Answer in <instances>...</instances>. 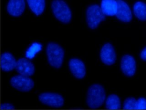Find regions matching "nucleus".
<instances>
[{"mask_svg":"<svg viewBox=\"0 0 146 110\" xmlns=\"http://www.w3.org/2000/svg\"><path fill=\"white\" fill-rule=\"evenodd\" d=\"M106 93L104 87L99 84L90 85L87 93L86 103L89 107L96 109L102 105L105 102Z\"/></svg>","mask_w":146,"mask_h":110,"instance_id":"obj_1","label":"nucleus"},{"mask_svg":"<svg viewBox=\"0 0 146 110\" xmlns=\"http://www.w3.org/2000/svg\"><path fill=\"white\" fill-rule=\"evenodd\" d=\"M48 62L55 69L61 68L64 57V50L58 44L54 42L48 43L46 49Z\"/></svg>","mask_w":146,"mask_h":110,"instance_id":"obj_2","label":"nucleus"},{"mask_svg":"<svg viewBox=\"0 0 146 110\" xmlns=\"http://www.w3.org/2000/svg\"><path fill=\"white\" fill-rule=\"evenodd\" d=\"M51 9L55 17L59 21L67 24L72 19V11L70 7L63 0H53Z\"/></svg>","mask_w":146,"mask_h":110,"instance_id":"obj_3","label":"nucleus"},{"mask_svg":"<svg viewBox=\"0 0 146 110\" xmlns=\"http://www.w3.org/2000/svg\"><path fill=\"white\" fill-rule=\"evenodd\" d=\"M105 14L99 5L92 4L88 7L86 11V20L90 29H96L101 22L105 20Z\"/></svg>","mask_w":146,"mask_h":110,"instance_id":"obj_4","label":"nucleus"},{"mask_svg":"<svg viewBox=\"0 0 146 110\" xmlns=\"http://www.w3.org/2000/svg\"><path fill=\"white\" fill-rule=\"evenodd\" d=\"M10 82L13 88L22 92H28L34 86V81L31 78L20 74L11 77Z\"/></svg>","mask_w":146,"mask_h":110,"instance_id":"obj_5","label":"nucleus"},{"mask_svg":"<svg viewBox=\"0 0 146 110\" xmlns=\"http://www.w3.org/2000/svg\"><path fill=\"white\" fill-rule=\"evenodd\" d=\"M38 100L42 104L54 108L61 107L64 103L62 95L58 93L51 92L41 93L39 95Z\"/></svg>","mask_w":146,"mask_h":110,"instance_id":"obj_6","label":"nucleus"},{"mask_svg":"<svg viewBox=\"0 0 146 110\" xmlns=\"http://www.w3.org/2000/svg\"><path fill=\"white\" fill-rule=\"evenodd\" d=\"M68 67L71 73L77 79H83L86 73V66L82 60L77 58H72L68 62Z\"/></svg>","mask_w":146,"mask_h":110,"instance_id":"obj_7","label":"nucleus"},{"mask_svg":"<svg viewBox=\"0 0 146 110\" xmlns=\"http://www.w3.org/2000/svg\"><path fill=\"white\" fill-rule=\"evenodd\" d=\"M137 68L134 58L131 55H125L121 60V69L123 74L127 77H132L135 74Z\"/></svg>","mask_w":146,"mask_h":110,"instance_id":"obj_8","label":"nucleus"},{"mask_svg":"<svg viewBox=\"0 0 146 110\" xmlns=\"http://www.w3.org/2000/svg\"><path fill=\"white\" fill-rule=\"evenodd\" d=\"M100 58L105 65L111 66L115 63L116 55L113 46L111 44H105L100 50Z\"/></svg>","mask_w":146,"mask_h":110,"instance_id":"obj_9","label":"nucleus"},{"mask_svg":"<svg viewBox=\"0 0 146 110\" xmlns=\"http://www.w3.org/2000/svg\"><path fill=\"white\" fill-rule=\"evenodd\" d=\"M117 9L116 16L118 19L124 23H129L132 19V13L129 5L123 0H117Z\"/></svg>","mask_w":146,"mask_h":110,"instance_id":"obj_10","label":"nucleus"},{"mask_svg":"<svg viewBox=\"0 0 146 110\" xmlns=\"http://www.w3.org/2000/svg\"><path fill=\"white\" fill-rule=\"evenodd\" d=\"M16 70L19 74L30 77L35 72V66L29 60L26 58H20L17 60Z\"/></svg>","mask_w":146,"mask_h":110,"instance_id":"obj_11","label":"nucleus"},{"mask_svg":"<svg viewBox=\"0 0 146 110\" xmlns=\"http://www.w3.org/2000/svg\"><path fill=\"white\" fill-rule=\"evenodd\" d=\"M25 7V0H9L7 4V11L11 16L18 17L24 13Z\"/></svg>","mask_w":146,"mask_h":110,"instance_id":"obj_12","label":"nucleus"},{"mask_svg":"<svg viewBox=\"0 0 146 110\" xmlns=\"http://www.w3.org/2000/svg\"><path fill=\"white\" fill-rule=\"evenodd\" d=\"M17 61L13 54L8 52L1 54V67L2 71L8 72L16 68Z\"/></svg>","mask_w":146,"mask_h":110,"instance_id":"obj_13","label":"nucleus"},{"mask_svg":"<svg viewBox=\"0 0 146 110\" xmlns=\"http://www.w3.org/2000/svg\"><path fill=\"white\" fill-rule=\"evenodd\" d=\"M100 7L105 15L115 16L117 9V1L115 0H102Z\"/></svg>","mask_w":146,"mask_h":110,"instance_id":"obj_14","label":"nucleus"},{"mask_svg":"<svg viewBox=\"0 0 146 110\" xmlns=\"http://www.w3.org/2000/svg\"><path fill=\"white\" fill-rule=\"evenodd\" d=\"M32 12L38 16L41 15L45 8V0H27Z\"/></svg>","mask_w":146,"mask_h":110,"instance_id":"obj_15","label":"nucleus"},{"mask_svg":"<svg viewBox=\"0 0 146 110\" xmlns=\"http://www.w3.org/2000/svg\"><path fill=\"white\" fill-rule=\"evenodd\" d=\"M135 15L140 20L146 21V4L142 1H137L133 6Z\"/></svg>","mask_w":146,"mask_h":110,"instance_id":"obj_16","label":"nucleus"},{"mask_svg":"<svg viewBox=\"0 0 146 110\" xmlns=\"http://www.w3.org/2000/svg\"><path fill=\"white\" fill-rule=\"evenodd\" d=\"M121 102L120 98L115 94L109 95L106 102V107L110 110H117L121 108Z\"/></svg>","mask_w":146,"mask_h":110,"instance_id":"obj_17","label":"nucleus"},{"mask_svg":"<svg viewBox=\"0 0 146 110\" xmlns=\"http://www.w3.org/2000/svg\"><path fill=\"white\" fill-rule=\"evenodd\" d=\"M136 103L137 100L134 98H127L125 101L123 108L125 110L136 109Z\"/></svg>","mask_w":146,"mask_h":110,"instance_id":"obj_18","label":"nucleus"},{"mask_svg":"<svg viewBox=\"0 0 146 110\" xmlns=\"http://www.w3.org/2000/svg\"><path fill=\"white\" fill-rule=\"evenodd\" d=\"M136 109L146 110V100L143 98H140L136 103Z\"/></svg>","mask_w":146,"mask_h":110,"instance_id":"obj_19","label":"nucleus"},{"mask_svg":"<svg viewBox=\"0 0 146 110\" xmlns=\"http://www.w3.org/2000/svg\"><path fill=\"white\" fill-rule=\"evenodd\" d=\"M14 108H15L14 106L10 103H3L1 105V110H11V109H14Z\"/></svg>","mask_w":146,"mask_h":110,"instance_id":"obj_20","label":"nucleus"},{"mask_svg":"<svg viewBox=\"0 0 146 110\" xmlns=\"http://www.w3.org/2000/svg\"><path fill=\"white\" fill-rule=\"evenodd\" d=\"M140 57L143 61H146V47L144 48L141 52Z\"/></svg>","mask_w":146,"mask_h":110,"instance_id":"obj_21","label":"nucleus"}]
</instances>
